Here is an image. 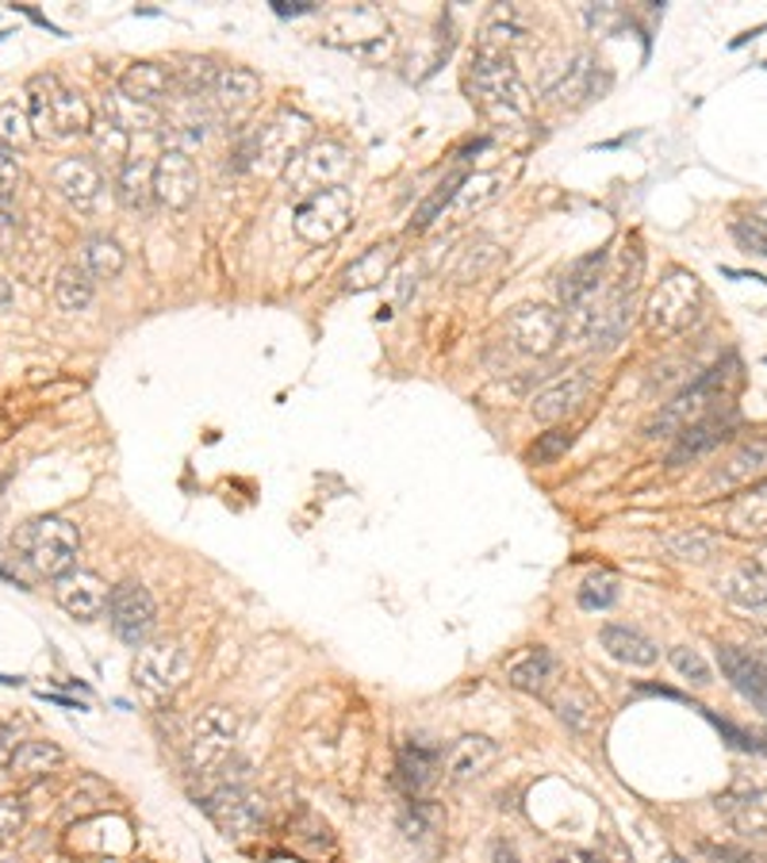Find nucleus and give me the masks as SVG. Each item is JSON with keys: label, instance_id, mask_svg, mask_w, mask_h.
Segmentation results:
<instances>
[{"label": "nucleus", "instance_id": "nucleus-1", "mask_svg": "<svg viewBox=\"0 0 767 863\" xmlns=\"http://www.w3.org/2000/svg\"><path fill=\"white\" fill-rule=\"evenodd\" d=\"M472 100L480 104L488 116L496 119H519L530 111V93H526V81L514 70L511 54L503 51H476L472 58Z\"/></svg>", "mask_w": 767, "mask_h": 863}, {"label": "nucleus", "instance_id": "nucleus-2", "mask_svg": "<svg viewBox=\"0 0 767 863\" xmlns=\"http://www.w3.org/2000/svg\"><path fill=\"white\" fill-rule=\"evenodd\" d=\"M31 127L54 139L93 131V111L77 93L58 85V77H35L31 81Z\"/></svg>", "mask_w": 767, "mask_h": 863}, {"label": "nucleus", "instance_id": "nucleus-3", "mask_svg": "<svg viewBox=\"0 0 767 863\" xmlns=\"http://www.w3.org/2000/svg\"><path fill=\"white\" fill-rule=\"evenodd\" d=\"M307 135H311V124L303 116H292V111H280L277 119H269L265 127H257L249 135V142L242 147V166H254L262 173H285L292 166V158L307 147Z\"/></svg>", "mask_w": 767, "mask_h": 863}, {"label": "nucleus", "instance_id": "nucleus-4", "mask_svg": "<svg viewBox=\"0 0 767 863\" xmlns=\"http://www.w3.org/2000/svg\"><path fill=\"white\" fill-rule=\"evenodd\" d=\"M350 173H353L350 150L334 139H322V142H307L300 155L292 158V166L285 169V181L300 196H315L322 189H345Z\"/></svg>", "mask_w": 767, "mask_h": 863}, {"label": "nucleus", "instance_id": "nucleus-5", "mask_svg": "<svg viewBox=\"0 0 767 863\" xmlns=\"http://www.w3.org/2000/svg\"><path fill=\"white\" fill-rule=\"evenodd\" d=\"M733 369H737V361L729 358L725 361V369L717 365V369H710L706 376H699L691 388H683L657 418H652L649 426H645V434H649V438H672V434L688 430L691 423L706 418V407L710 403H717V392L725 388V381L733 376Z\"/></svg>", "mask_w": 767, "mask_h": 863}, {"label": "nucleus", "instance_id": "nucleus-6", "mask_svg": "<svg viewBox=\"0 0 767 863\" xmlns=\"http://www.w3.org/2000/svg\"><path fill=\"white\" fill-rule=\"evenodd\" d=\"M234 737H238V717L227 706H207L192 725L189 741V771L200 779L215 776L231 760Z\"/></svg>", "mask_w": 767, "mask_h": 863}, {"label": "nucleus", "instance_id": "nucleus-7", "mask_svg": "<svg viewBox=\"0 0 767 863\" xmlns=\"http://www.w3.org/2000/svg\"><path fill=\"white\" fill-rule=\"evenodd\" d=\"M77 550H81V537H77V526L58 514H43L28 526V561L35 564V572L43 576L58 579L74 568L77 561Z\"/></svg>", "mask_w": 767, "mask_h": 863}, {"label": "nucleus", "instance_id": "nucleus-8", "mask_svg": "<svg viewBox=\"0 0 767 863\" xmlns=\"http://www.w3.org/2000/svg\"><path fill=\"white\" fill-rule=\"evenodd\" d=\"M184 675H189V652L177 641H153L142 644L135 657V683L150 703H166L181 691Z\"/></svg>", "mask_w": 767, "mask_h": 863}, {"label": "nucleus", "instance_id": "nucleus-9", "mask_svg": "<svg viewBox=\"0 0 767 863\" xmlns=\"http://www.w3.org/2000/svg\"><path fill=\"white\" fill-rule=\"evenodd\" d=\"M699 308V277L694 273H668L657 285V292L645 303V322H649L652 334H680L683 327L694 319Z\"/></svg>", "mask_w": 767, "mask_h": 863}, {"label": "nucleus", "instance_id": "nucleus-10", "mask_svg": "<svg viewBox=\"0 0 767 863\" xmlns=\"http://www.w3.org/2000/svg\"><path fill=\"white\" fill-rule=\"evenodd\" d=\"M292 220H296V235L315 242V246L338 238L353 220L350 189H322V192H315V196H303Z\"/></svg>", "mask_w": 767, "mask_h": 863}, {"label": "nucleus", "instance_id": "nucleus-11", "mask_svg": "<svg viewBox=\"0 0 767 863\" xmlns=\"http://www.w3.org/2000/svg\"><path fill=\"white\" fill-rule=\"evenodd\" d=\"M507 338L526 358H548L564 342V315L545 303H522L507 315Z\"/></svg>", "mask_w": 767, "mask_h": 863}, {"label": "nucleus", "instance_id": "nucleus-12", "mask_svg": "<svg viewBox=\"0 0 767 863\" xmlns=\"http://www.w3.org/2000/svg\"><path fill=\"white\" fill-rule=\"evenodd\" d=\"M108 622L116 629L119 641L127 644H142L150 637L153 622H158V610H153V595L142 584H119L108 595Z\"/></svg>", "mask_w": 767, "mask_h": 863}, {"label": "nucleus", "instance_id": "nucleus-13", "mask_svg": "<svg viewBox=\"0 0 767 863\" xmlns=\"http://www.w3.org/2000/svg\"><path fill=\"white\" fill-rule=\"evenodd\" d=\"M204 810L220 821L227 837H246L265 821V798L257 790L242 787H212L204 798Z\"/></svg>", "mask_w": 767, "mask_h": 863}, {"label": "nucleus", "instance_id": "nucleus-14", "mask_svg": "<svg viewBox=\"0 0 767 863\" xmlns=\"http://www.w3.org/2000/svg\"><path fill=\"white\" fill-rule=\"evenodd\" d=\"M595 388V369L584 365V369H572V373L556 376L548 381L545 388L534 395V418L537 423H561L568 418L572 411L584 407V399L592 395Z\"/></svg>", "mask_w": 767, "mask_h": 863}, {"label": "nucleus", "instance_id": "nucleus-15", "mask_svg": "<svg viewBox=\"0 0 767 863\" xmlns=\"http://www.w3.org/2000/svg\"><path fill=\"white\" fill-rule=\"evenodd\" d=\"M196 189H200V173H196L192 155H184V150H166V155L153 161V196H158L166 207L184 212V207L196 200Z\"/></svg>", "mask_w": 767, "mask_h": 863}, {"label": "nucleus", "instance_id": "nucleus-16", "mask_svg": "<svg viewBox=\"0 0 767 863\" xmlns=\"http://www.w3.org/2000/svg\"><path fill=\"white\" fill-rule=\"evenodd\" d=\"M51 184L58 189V196L77 212H93L96 200L104 192V173L93 158H62L51 173Z\"/></svg>", "mask_w": 767, "mask_h": 863}, {"label": "nucleus", "instance_id": "nucleus-17", "mask_svg": "<svg viewBox=\"0 0 767 863\" xmlns=\"http://www.w3.org/2000/svg\"><path fill=\"white\" fill-rule=\"evenodd\" d=\"M108 587L96 572H85V568H70L66 576L54 579V599L66 615L74 618H100L108 610Z\"/></svg>", "mask_w": 767, "mask_h": 863}, {"label": "nucleus", "instance_id": "nucleus-18", "mask_svg": "<svg viewBox=\"0 0 767 863\" xmlns=\"http://www.w3.org/2000/svg\"><path fill=\"white\" fill-rule=\"evenodd\" d=\"M717 664H722L725 680L733 683L737 695H745L760 714H767V664L756 660L753 652L733 649V644H722L717 649Z\"/></svg>", "mask_w": 767, "mask_h": 863}, {"label": "nucleus", "instance_id": "nucleus-19", "mask_svg": "<svg viewBox=\"0 0 767 863\" xmlns=\"http://www.w3.org/2000/svg\"><path fill=\"white\" fill-rule=\"evenodd\" d=\"M733 426H737V415H733V411H725V415H706V418H699V423H691L688 430H680V441H675V449L668 454V465H688V461L706 457L710 449L729 441Z\"/></svg>", "mask_w": 767, "mask_h": 863}, {"label": "nucleus", "instance_id": "nucleus-20", "mask_svg": "<svg viewBox=\"0 0 767 863\" xmlns=\"http://www.w3.org/2000/svg\"><path fill=\"white\" fill-rule=\"evenodd\" d=\"M496 760L499 745L491 737H460L441 760V771H446L449 784H468V779H480Z\"/></svg>", "mask_w": 767, "mask_h": 863}, {"label": "nucleus", "instance_id": "nucleus-21", "mask_svg": "<svg viewBox=\"0 0 767 863\" xmlns=\"http://www.w3.org/2000/svg\"><path fill=\"white\" fill-rule=\"evenodd\" d=\"M116 88L124 96H131V100L147 104V108H158L169 96V88H173V74L161 62H135V66H127V74L119 77Z\"/></svg>", "mask_w": 767, "mask_h": 863}, {"label": "nucleus", "instance_id": "nucleus-22", "mask_svg": "<svg viewBox=\"0 0 767 863\" xmlns=\"http://www.w3.org/2000/svg\"><path fill=\"white\" fill-rule=\"evenodd\" d=\"M764 476H767V438H756V441H748V446H741L737 454L714 472L710 483L729 491V488H748V483L764 480Z\"/></svg>", "mask_w": 767, "mask_h": 863}, {"label": "nucleus", "instance_id": "nucleus-23", "mask_svg": "<svg viewBox=\"0 0 767 863\" xmlns=\"http://www.w3.org/2000/svg\"><path fill=\"white\" fill-rule=\"evenodd\" d=\"M556 675V657L545 649V644H534V649H522L519 657L507 664V683L519 691H530V695H541L548 688V680Z\"/></svg>", "mask_w": 767, "mask_h": 863}, {"label": "nucleus", "instance_id": "nucleus-24", "mask_svg": "<svg viewBox=\"0 0 767 863\" xmlns=\"http://www.w3.org/2000/svg\"><path fill=\"white\" fill-rule=\"evenodd\" d=\"M603 265H607V249H595V254H587V257H576V262L561 273L556 292H561V300L568 303V308H579V303L599 288Z\"/></svg>", "mask_w": 767, "mask_h": 863}, {"label": "nucleus", "instance_id": "nucleus-25", "mask_svg": "<svg viewBox=\"0 0 767 863\" xmlns=\"http://www.w3.org/2000/svg\"><path fill=\"white\" fill-rule=\"evenodd\" d=\"M395 771H400V784L407 795H423V790L434 787V779H438V771H441L438 748H426V745H418V741H411V745L400 748Z\"/></svg>", "mask_w": 767, "mask_h": 863}, {"label": "nucleus", "instance_id": "nucleus-26", "mask_svg": "<svg viewBox=\"0 0 767 863\" xmlns=\"http://www.w3.org/2000/svg\"><path fill=\"white\" fill-rule=\"evenodd\" d=\"M100 111H104V119L116 124L124 135L158 131V124H161L158 108H147V104L131 100V96H124L119 88H108V93L100 96Z\"/></svg>", "mask_w": 767, "mask_h": 863}, {"label": "nucleus", "instance_id": "nucleus-27", "mask_svg": "<svg viewBox=\"0 0 767 863\" xmlns=\"http://www.w3.org/2000/svg\"><path fill=\"white\" fill-rule=\"evenodd\" d=\"M717 587H722V595L733 607L767 610V572L760 564H737L733 572H725Z\"/></svg>", "mask_w": 767, "mask_h": 863}, {"label": "nucleus", "instance_id": "nucleus-28", "mask_svg": "<svg viewBox=\"0 0 767 863\" xmlns=\"http://www.w3.org/2000/svg\"><path fill=\"white\" fill-rule=\"evenodd\" d=\"M599 641L614 660H621V664H629V668H649V664H657V657H660L657 641H649V637L637 633V629H629V626H603Z\"/></svg>", "mask_w": 767, "mask_h": 863}, {"label": "nucleus", "instance_id": "nucleus-29", "mask_svg": "<svg viewBox=\"0 0 767 863\" xmlns=\"http://www.w3.org/2000/svg\"><path fill=\"white\" fill-rule=\"evenodd\" d=\"M595 93H599V70H595V58L592 54H576L572 66L564 70V77L548 88V100L587 104V100H595Z\"/></svg>", "mask_w": 767, "mask_h": 863}, {"label": "nucleus", "instance_id": "nucleus-30", "mask_svg": "<svg viewBox=\"0 0 767 863\" xmlns=\"http://www.w3.org/2000/svg\"><path fill=\"white\" fill-rule=\"evenodd\" d=\"M212 93H215V100H220V108L234 116V111H246L249 104L262 96V77L246 66H227V70H220Z\"/></svg>", "mask_w": 767, "mask_h": 863}, {"label": "nucleus", "instance_id": "nucleus-31", "mask_svg": "<svg viewBox=\"0 0 767 863\" xmlns=\"http://www.w3.org/2000/svg\"><path fill=\"white\" fill-rule=\"evenodd\" d=\"M116 196L131 212H147L153 200V161L150 158H127L116 173Z\"/></svg>", "mask_w": 767, "mask_h": 863}, {"label": "nucleus", "instance_id": "nucleus-32", "mask_svg": "<svg viewBox=\"0 0 767 863\" xmlns=\"http://www.w3.org/2000/svg\"><path fill=\"white\" fill-rule=\"evenodd\" d=\"M392 262H395V246H392V242L369 246L365 254H361L358 262L345 269V277H342L345 280V292H365V288H376L387 277Z\"/></svg>", "mask_w": 767, "mask_h": 863}, {"label": "nucleus", "instance_id": "nucleus-33", "mask_svg": "<svg viewBox=\"0 0 767 863\" xmlns=\"http://www.w3.org/2000/svg\"><path fill=\"white\" fill-rule=\"evenodd\" d=\"M62 760H66V753H62L58 745H51V741H23V745L15 748L8 771H12L15 779H39V776H46V771L58 768Z\"/></svg>", "mask_w": 767, "mask_h": 863}, {"label": "nucleus", "instance_id": "nucleus-34", "mask_svg": "<svg viewBox=\"0 0 767 863\" xmlns=\"http://www.w3.org/2000/svg\"><path fill=\"white\" fill-rule=\"evenodd\" d=\"M499 184H503V177L499 173H472L460 181L454 204H449V215L454 220H468L472 212H480V207H488L491 200L499 196Z\"/></svg>", "mask_w": 767, "mask_h": 863}, {"label": "nucleus", "instance_id": "nucleus-35", "mask_svg": "<svg viewBox=\"0 0 767 863\" xmlns=\"http://www.w3.org/2000/svg\"><path fill=\"white\" fill-rule=\"evenodd\" d=\"M124 246H119L116 238H108V235H96V238H88L85 242V269H88V277H96V280H116L119 273H124Z\"/></svg>", "mask_w": 767, "mask_h": 863}, {"label": "nucleus", "instance_id": "nucleus-36", "mask_svg": "<svg viewBox=\"0 0 767 863\" xmlns=\"http://www.w3.org/2000/svg\"><path fill=\"white\" fill-rule=\"evenodd\" d=\"M54 303L62 311H85L93 303V277L81 265H66L54 280Z\"/></svg>", "mask_w": 767, "mask_h": 863}, {"label": "nucleus", "instance_id": "nucleus-37", "mask_svg": "<svg viewBox=\"0 0 767 863\" xmlns=\"http://www.w3.org/2000/svg\"><path fill=\"white\" fill-rule=\"evenodd\" d=\"M460 181H465V173H449L446 181L438 184V189L430 192V196L418 204V212H415V220H411V231H426L430 227L434 220H446V207L454 204V196H457V189H460Z\"/></svg>", "mask_w": 767, "mask_h": 863}, {"label": "nucleus", "instance_id": "nucleus-38", "mask_svg": "<svg viewBox=\"0 0 767 863\" xmlns=\"http://www.w3.org/2000/svg\"><path fill=\"white\" fill-rule=\"evenodd\" d=\"M664 545L672 550V556H680V561H710L717 550V537L710 534V530H675V534L664 537Z\"/></svg>", "mask_w": 767, "mask_h": 863}, {"label": "nucleus", "instance_id": "nucleus-39", "mask_svg": "<svg viewBox=\"0 0 767 863\" xmlns=\"http://www.w3.org/2000/svg\"><path fill=\"white\" fill-rule=\"evenodd\" d=\"M733 235H737L741 246L756 257H767V204H756L748 215H741L733 223Z\"/></svg>", "mask_w": 767, "mask_h": 863}, {"label": "nucleus", "instance_id": "nucleus-40", "mask_svg": "<svg viewBox=\"0 0 767 863\" xmlns=\"http://www.w3.org/2000/svg\"><path fill=\"white\" fill-rule=\"evenodd\" d=\"M441 825V810L434 802H411L400 818V829L407 841H426L430 833H438Z\"/></svg>", "mask_w": 767, "mask_h": 863}, {"label": "nucleus", "instance_id": "nucleus-41", "mask_svg": "<svg viewBox=\"0 0 767 863\" xmlns=\"http://www.w3.org/2000/svg\"><path fill=\"white\" fill-rule=\"evenodd\" d=\"M215 66L212 62H204V58H192V62H184L181 70H177V77H173V85H181V93H184V100H200V96L207 93V88H215Z\"/></svg>", "mask_w": 767, "mask_h": 863}, {"label": "nucleus", "instance_id": "nucleus-42", "mask_svg": "<svg viewBox=\"0 0 767 863\" xmlns=\"http://www.w3.org/2000/svg\"><path fill=\"white\" fill-rule=\"evenodd\" d=\"M88 135H93L96 155L108 158L111 166L124 169V161H127V147H131V135H124L116 124H108V119H100V124H93V131H88Z\"/></svg>", "mask_w": 767, "mask_h": 863}, {"label": "nucleus", "instance_id": "nucleus-43", "mask_svg": "<svg viewBox=\"0 0 767 863\" xmlns=\"http://www.w3.org/2000/svg\"><path fill=\"white\" fill-rule=\"evenodd\" d=\"M35 139V131H31V116L20 108V104H0V142L12 150L28 147V142Z\"/></svg>", "mask_w": 767, "mask_h": 863}, {"label": "nucleus", "instance_id": "nucleus-44", "mask_svg": "<svg viewBox=\"0 0 767 863\" xmlns=\"http://www.w3.org/2000/svg\"><path fill=\"white\" fill-rule=\"evenodd\" d=\"M733 526L745 534H767V488H756L733 507Z\"/></svg>", "mask_w": 767, "mask_h": 863}, {"label": "nucleus", "instance_id": "nucleus-45", "mask_svg": "<svg viewBox=\"0 0 767 863\" xmlns=\"http://www.w3.org/2000/svg\"><path fill=\"white\" fill-rule=\"evenodd\" d=\"M15 181H20V161H15V150L0 142V223L12 220V192Z\"/></svg>", "mask_w": 767, "mask_h": 863}, {"label": "nucleus", "instance_id": "nucleus-46", "mask_svg": "<svg viewBox=\"0 0 767 863\" xmlns=\"http://www.w3.org/2000/svg\"><path fill=\"white\" fill-rule=\"evenodd\" d=\"M618 599V579L614 576H592L579 587V607L584 610H607Z\"/></svg>", "mask_w": 767, "mask_h": 863}, {"label": "nucleus", "instance_id": "nucleus-47", "mask_svg": "<svg viewBox=\"0 0 767 863\" xmlns=\"http://www.w3.org/2000/svg\"><path fill=\"white\" fill-rule=\"evenodd\" d=\"M668 660H672L675 672L688 675V680H691V683H699V688H706V683H710V664H706V660H702L694 649H688V644H680V649H672V657H668Z\"/></svg>", "mask_w": 767, "mask_h": 863}, {"label": "nucleus", "instance_id": "nucleus-48", "mask_svg": "<svg viewBox=\"0 0 767 863\" xmlns=\"http://www.w3.org/2000/svg\"><path fill=\"white\" fill-rule=\"evenodd\" d=\"M572 430H548V434H541L537 438V446L530 449V461L534 465H548V461H556L561 454H568L572 449Z\"/></svg>", "mask_w": 767, "mask_h": 863}, {"label": "nucleus", "instance_id": "nucleus-49", "mask_svg": "<svg viewBox=\"0 0 767 863\" xmlns=\"http://www.w3.org/2000/svg\"><path fill=\"white\" fill-rule=\"evenodd\" d=\"M556 714H561L572 729H587V722H592V699L579 695V691H568V695L556 699Z\"/></svg>", "mask_w": 767, "mask_h": 863}, {"label": "nucleus", "instance_id": "nucleus-50", "mask_svg": "<svg viewBox=\"0 0 767 863\" xmlns=\"http://www.w3.org/2000/svg\"><path fill=\"white\" fill-rule=\"evenodd\" d=\"M23 821H28V806H23L20 798H12V795L0 798V844L12 841V837L23 829Z\"/></svg>", "mask_w": 767, "mask_h": 863}, {"label": "nucleus", "instance_id": "nucleus-51", "mask_svg": "<svg viewBox=\"0 0 767 863\" xmlns=\"http://www.w3.org/2000/svg\"><path fill=\"white\" fill-rule=\"evenodd\" d=\"M694 710H702V706H694ZM702 714H706L710 722L717 725V733H722V737H729V745L737 748V753H764V745H760V741H756V737H748L745 729H737V725H733V722H725V717H717L714 710H702Z\"/></svg>", "mask_w": 767, "mask_h": 863}, {"label": "nucleus", "instance_id": "nucleus-52", "mask_svg": "<svg viewBox=\"0 0 767 863\" xmlns=\"http://www.w3.org/2000/svg\"><path fill=\"white\" fill-rule=\"evenodd\" d=\"M15 733L12 729H0V768H8L12 764V756H15Z\"/></svg>", "mask_w": 767, "mask_h": 863}, {"label": "nucleus", "instance_id": "nucleus-53", "mask_svg": "<svg viewBox=\"0 0 767 863\" xmlns=\"http://www.w3.org/2000/svg\"><path fill=\"white\" fill-rule=\"evenodd\" d=\"M491 863H519V852H514L507 841H499L496 849H491Z\"/></svg>", "mask_w": 767, "mask_h": 863}, {"label": "nucleus", "instance_id": "nucleus-54", "mask_svg": "<svg viewBox=\"0 0 767 863\" xmlns=\"http://www.w3.org/2000/svg\"><path fill=\"white\" fill-rule=\"evenodd\" d=\"M277 12L280 15H300V12H311V4H307V0H296V4H280V0H277Z\"/></svg>", "mask_w": 767, "mask_h": 863}, {"label": "nucleus", "instance_id": "nucleus-55", "mask_svg": "<svg viewBox=\"0 0 767 863\" xmlns=\"http://www.w3.org/2000/svg\"><path fill=\"white\" fill-rule=\"evenodd\" d=\"M8 303H12V285H8V280L0 277V311H4Z\"/></svg>", "mask_w": 767, "mask_h": 863}, {"label": "nucleus", "instance_id": "nucleus-56", "mask_svg": "<svg viewBox=\"0 0 767 863\" xmlns=\"http://www.w3.org/2000/svg\"><path fill=\"white\" fill-rule=\"evenodd\" d=\"M584 863H603L599 856H584Z\"/></svg>", "mask_w": 767, "mask_h": 863}, {"label": "nucleus", "instance_id": "nucleus-57", "mask_svg": "<svg viewBox=\"0 0 767 863\" xmlns=\"http://www.w3.org/2000/svg\"><path fill=\"white\" fill-rule=\"evenodd\" d=\"M0 483H4V469H0Z\"/></svg>", "mask_w": 767, "mask_h": 863}, {"label": "nucleus", "instance_id": "nucleus-58", "mask_svg": "<svg viewBox=\"0 0 767 863\" xmlns=\"http://www.w3.org/2000/svg\"><path fill=\"white\" fill-rule=\"evenodd\" d=\"M553 863H568V860H553Z\"/></svg>", "mask_w": 767, "mask_h": 863}, {"label": "nucleus", "instance_id": "nucleus-59", "mask_svg": "<svg viewBox=\"0 0 767 863\" xmlns=\"http://www.w3.org/2000/svg\"><path fill=\"white\" fill-rule=\"evenodd\" d=\"M8 863H15V860H8Z\"/></svg>", "mask_w": 767, "mask_h": 863}]
</instances>
